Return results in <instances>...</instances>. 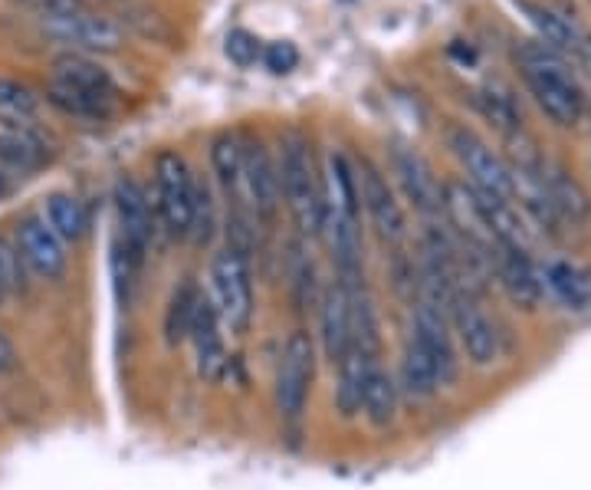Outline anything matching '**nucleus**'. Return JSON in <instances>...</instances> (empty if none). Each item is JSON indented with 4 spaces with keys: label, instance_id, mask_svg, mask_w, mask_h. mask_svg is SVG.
Wrapping results in <instances>:
<instances>
[{
    "label": "nucleus",
    "instance_id": "obj_27",
    "mask_svg": "<svg viewBox=\"0 0 591 490\" xmlns=\"http://www.w3.org/2000/svg\"><path fill=\"white\" fill-rule=\"evenodd\" d=\"M47 102L53 109H60L63 115H73V119H109L115 112V102L119 99H106V96H93V93H83V89H73V86H63V83H53L47 86Z\"/></svg>",
    "mask_w": 591,
    "mask_h": 490
},
{
    "label": "nucleus",
    "instance_id": "obj_35",
    "mask_svg": "<svg viewBox=\"0 0 591 490\" xmlns=\"http://www.w3.org/2000/svg\"><path fill=\"white\" fill-rule=\"evenodd\" d=\"M34 106H37V99H34V93L24 83H14V79L0 76V112L27 115V112H34Z\"/></svg>",
    "mask_w": 591,
    "mask_h": 490
},
{
    "label": "nucleus",
    "instance_id": "obj_2",
    "mask_svg": "<svg viewBox=\"0 0 591 490\" xmlns=\"http://www.w3.org/2000/svg\"><path fill=\"white\" fill-rule=\"evenodd\" d=\"M276 179L283 205L293 215V224L303 237H322V175L316 169V155L309 138L299 128L283 132Z\"/></svg>",
    "mask_w": 591,
    "mask_h": 490
},
{
    "label": "nucleus",
    "instance_id": "obj_24",
    "mask_svg": "<svg viewBox=\"0 0 591 490\" xmlns=\"http://www.w3.org/2000/svg\"><path fill=\"white\" fill-rule=\"evenodd\" d=\"M441 385L444 382H441V372L431 363V356L415 340H408V346L402 353V366H398V392H405L415 402H428L441 392Z\"/></svg>",
    "mask_w": 591,
    "mask_h": 490
},
{
    "label": "nucleus",
    "instance_id": "obj_19",
    "mask_svg": "<svg viewBox=\"0 0 591 490\" xmlns=\"http://www.w3.org/2000/svg\"><path fill=\"white\" fill-rule=\"evenodd\" d=\"M47 161H50V148L34 128L11 122V119L0 122V166H8L11 172H21V175H30L37 169H44Z\"/></svg>",
    "mask_w": 591,
    "mask_h": 490
},
{
    "label": "nucleus",
    "instance_id": "obj_36",
    "mask_svg": "<svg viewBox=\"0 0 591 490\" xmlns=\"http://www.w3.org/2000/svg\"><path fill=\"white\" fill-rule=\"evenodd\" d=\"M17 4H24L37 21H57L86 11V0H17Z\"/></svg>",
    "mask_w": 591,
    "mask_h": 490
},
{
    "label": "nucleus",
    "instance_id": "obj_12",
    "mask_svg": "<svg viewBox=\"0 0 591 490\" xmlns=\"http://www.w3.org/2000/svg\"><path fill=\"white\" fill-rule=\"evenodd\" d=\"M391 169L398 175L402 192L408 195V201L428 218V224H441L447 218V205H444V185L438 182L434 169L428 161L405 145L391 148Z\"/></svg>",
    "mask_w": 591,
    "mask_h": 490
},
{
    "label": "nucleus",
    "instance_id": "obj_8",
    "mask_svg": "<svg viewBox=\"0 0 591 490\" xmlns=\"http://www.w3.org/2000/svg\"><path fill=\"white\" fill-rule=\"evenodd\" d=\"M355 182H358V201L368 211L371 228L378 237L391 247H402L408 241V215L398 201V192L381 175V169L371 158H361L355 166Z\"/></svg>",
    "mask_w": 591,
    "mask_h": 490
},
{
    "label": "nucleus",
    "instance_id": "obj_29",
    "mask_svg": "<svg viewBox=\"0 0 591 490\" xmlns=\"http://www.w3.org/2000/svg\"><path fill=\"white\" fill-rule=\"evenodd\" d=\"M335 366H338V389H335L338 412H342L345 418H352V415L361 412V372H365V356L352 346Z\"/></svg>",
    "mask_w": 591,
    "mask_h": 490
},
{
    "label": "nucleus",
    "instance_id": "obj_11",
    "mask_svg": "<svg viewBox=\"0 0 591 490\" xmlns=\"http://www.w3.org/2000/svg\"><path fill=\"white\" fill-rule=\"evenodd\" d=\"M283 195H280V179L276 166L260 138L244 135V208L260 221L273 224L280 215Z\"/></svg>",
    "mask_w": 591,
    "mask_h": 490
},
{
    "label": "nucleus",
    "instance_id": "obj_6",
    "mask_svg": "<svg viewBox=\"0 0 591 490\" xmlns=\"http://www.w3.org/2000/svg\"><path fill=\"white\" fill-rule=\"evenodd\" d=\"M447 145H451L454 158L460 161V169L470 175V188H477L480 195H490V198L513 201L509 161L500 151H493L473 128L451 125L447 128Z\"/></svg>",
    "mask_w": 591,
    "mask_h": 490
},
{
    "label": "nucleus",
    "instance_id": "obj_28",
    "mask_svg": "<svg viewBox=\"0 0 591 490\" xmlns=\"http://www.w3.org/2000/svg\"><path fill=\"white\" fill-rule=\"evenodd\" d=\"M477 109H480L483 119H487L490 125H496L506 138L522 135V112H519L516 99H513L503 86L487 83V86L477 93Z\"/></svg>",
    "mask_w": 591,
    "mask_h": 490
},
{
    "label": "nucleus",
    "instance_id": "obj_33",
    "mask_svg": "<svg viewBox=\"0 0 591 490\" xmlns=\"http://www.w3.org/2000/svg\"><path fill=\"white\" fill-rule=\"evenodd\" d=\"M0 290H4L8 296L27 290V283H24V257L4 237H0Z\"/></svg>",
    "mask_w": 591,
    "mask_h": 490
},
{
    "label": "nucleus",
    "instance_id": "obj_40",
    "mask_svg": "<svg viewBox=\"0 0 591 490\" xmlns=\"http://www.w3.org/2000/svg\"><path fill=\"white\" fill-rule=\"evenodd\" d=\"M4 299H8V293H4V290H0V303H4Z\"/></svg>",
    "mask_w": 591,
    "mask_h": 490
},
{
    "label": "nucleus",
    "instance_id": "obj_13",
    "mask_svg": "<svg viewBox=\"0 0 591 490\" xmlns=\"http://www.w3.org/2000/svg\"><path fill=\"white\" fill-rule=\"evenodd\" d=\"M411 340L431 356V363L441 372V382H454L457 379V346H454V330H451V316L431 303V299H418L415 306V326H411Z\"/></svg>",
    "mask_w": 591,
    "mask_h": 490
},
{
    "label": "nucleus",
    "instance_id": "obj_3",
    "mask_svg": "<svg viewBox=\"0 0 591 490\" xmlns=\"http://www.w3.org/2000/svg\"><path fill=\"white\" fill-rule=\"evenodd\" d=\"M519 73L532 93V99L539 102V109L558 125V128H571L581 122L584 115V93L575 83L568 63L562 60V53H555L545 44H522L519 53Z\"/></svg>",
    "mask_w": 591,
    "mask_h": 490
},
{
    "label": "nucleus",
    "instance_id": "obj_7",
    "mask_svg": "<svg viewBox=\"0 0 591 490\" xmlns=\"http://www.w3.org/2000/svg\"><path fill=\"white\" fill-rule=\"evenodd\" d=\"M316 372V343L306 330L290 333L276 366V408L286 425H299L306 415L309 389Z\"/></svg>",
    "mask_w": 591,
    "mask_h": 490
},
{
    "label": "nucleus",
    "instance_id": "obj_38",
    "mask_svg": "<svg viewBox=\"0 0 591 490\" xmlns=\"http://www.w3.org/2000/svg\"><path fill=\"white\" fill-rule=\"evenodd\" d=\"M14 363H17V353H14L11 340H8L4 333H0V376L11 372V369H14Z\"/></svg>",
    "mask_w": 591,
    "mask_h": 490
},
{
    "label": "nucleus",
    "instance_id": "obj_22",
    "mask_svg": "<svg viewBox=\"0 0 591 490\" xmlns=\"http://www.w3.org/2000/svg\"><path fill=\"white\" fill-rule=\"evenodd\" d=\"M211 161H214V175H218L224 195L237 208V218H247V208H244V135H237V132L218 135L214 148H211Z\"/></svg>",
    "mask_w": 591,
    "mask_h": 490
},
{
    "label": "nucleus",
    "instance_id": "obj_39",
    "mask_svg": "<svg viewBox=\"0 0 591 490\" xmlns=\"http://www.w3.org/2000/svg\"><path fill=\"white\" fill-rule=\"evenodd\" d=\"M584 63H588V70H591V37H584V44H581V53H578Z\"/></svg>",
    "mask_w": 591,
    "mask_h": 490
},
{
    "label": "nucleus",
    "instance_id": "obj_30",
    "mask_svg": "<svg viewBox=\"0 0 591 490\" xmlns=\"http://www.w3.org/2000/svg\"><path fill=\"white\" fill-rule=\"evenodd\" d=\"M47 224L57 231L60 241H79L86 234V208L73 195H50L47 198Z\"/></svg>",
    "mask_w": 591,
    "mask_h": 490
},
{
    "label": "nucleus",
    "instance_id": "obj_1",
    "mask_svg": "<svg viewBox=\"0 0 591 490\" xmlns=\"http://www.w3.org/2000/svg\"><path fill=\"white\" fill-rule=\"evenodd\" d=\"M322 237L332 247L345 286H361V201L355 166L342 151H329L322 169Z\"/></svg>",
    "mask_w": 591,
    "mask_h": 490
},
{
    "label": "nucleus",
    "instance_id": "obj_15",
    "mask_svg": "<svg viewBox=\"0 0 591 490\" xmlns=\"http://www.w3.org/2000/svg\"><path fill=\"white\" fill-rule=\"evenodd\" d=\"M187 340L194 346L197 376L208 379V382H218L227 372V353H224V336H221V316L205 293H201V299H197Z\"/></svg>",
    "mask_w": 591,
    "mask_h": 490
},
{
    "label": "nucleus",
    "instance_id": "obj_5",
    "mask_svg": "<svg viewBox=\"0 0 591 490\" xmlns=\"http://www.w3.org/2000/svg\"><path fill=\"white\" fill-rule=\"evenodd\" d=\"M112 208H115V247H112L115 257L112 260H122L128 270H135L155 237V215H151L148 195L135 179L122 175L112 188Z\"/></svg>",
    "mask_w": 591,
    "mask_h": 490
},
{
    "label": "nucleus",
    "instance_id": "obj_17",
    "mask_svg": "<svg viewBox=\"0 0 591 490\" xmlns=\"http://www.w3.org/2000/svg\"><path fill=\"white\" fill-rule=\"evenodd\" d=\"M493 277L496 283L506 290V296L519 306V309H539L545 290H542V277L539 267L529 260V250H513V247H496L493 257Z\"/></svg>",
    "mask_w": 591,
    "mask_h": 490
},
{
    "label": "nucleus",
    "instance_id": "obj_9",
    "mask_svg": "<svg viewBox=\"0 0 591 490\" xmlns=\"http://www.w3.org/2000/svg\"><path fill=\"white\" fill-rule=\"evenodd\" d=\"M155 211L161 218V224L174 234V237H187L190 234V221H194V179L184 166V158L177 151H161L155 158Z\"/></svg>",
    "mask_w": 591,
    "mask_h": 490
},
{
    "label": "nucleus",
    "instance_id": "obj_32",
    "mask_svg": "<svg viewBox=\"0 0 591 490\" xmlns=\"http://www.w3.org/2000/svg\"><path fill=\"white\" fill-rule=\"evenodd\" d=\"M290 283H293L299 303H312V299H316V267H312V257L306 254L303 244H293V254H290Z\"/></svg>",
    "mask_w": 591,
    "mask_h": 490
},
{
    "label": "nucleus",
    "instance_id": "obj_16",
    "mask_svg": "<svg viewBox=\"0 0 591 490\" xmlns=\"http://www.w3.org/2000/svg\"><path fill=\"white\" fill-rule=\"evenodd\" d=\"M17 250L24 257V264L44 277V280H60L66 273V247L57 237V231L47 224V218H24L21 231H17Z\"/></svg>",
    "mask_w": 591,
    "mask_h": 490
},
{
    "label": "nucleus",
    "instance_id": "obj_25",
    "mask_svg": "<svg viewBox=\"0 0 591 490\" xmlns=\"http://www.w3.org/2000/svg\"><path fill=\"white\" fill-rule=\"evenodd\" d=\"M542 188H545V198L555 208L558 221H584L591 215V201H588L584 188L558 166H549V161L542 166Z\"/></svg>",
    "mask_w": 591,
    "mask_h": 490
},
{
    "label": "nucleus",
    "instance_id": "obj_21",
    "mask_svg": "<svg viewBox=\"0 0 591 490\" xmlns=\"http://www.w3.org/2000/svg\"><path fill=\"white\" fill-rule=\"evenodd\" d=\"M361 415L374 428H387L398 415V385L378 359H365L361 372Z\"/></svg>",
    "mask_w": 591,
    "mask_h": 490
},
{
    "label": "nucleus",
    "instance_id": "obj_14",
    "mask_svg": "<svg viewBox=\"0 0 591 490\" xmlns=\"http://www.w3.org/2000/svg\"><path fill=\"white\" fill-rule=\"evenodd\" d=\"M447 316H451V330L460 340L464 356L473 366L487 369V366H493L500 359V330H496V322L477 306L473 296H460L447 309Z\"/></svg>",
    "mask_w": 591,
    "mask_h": 490
},
{
    "label": "nucleus",
    "instance_id": "obj_10",
    "mask_svg": "<svg viewBox=\"0 0 591 490\" xmlns=\"http://www.w3.org/2000/svg\"><path fill=\"white\" fill-rule=\"evenodd\" d=\"M44 37L57 40L60 47H66V53H115L125 47V30L102 14H93L89 8L70 17H57V21H40Z\"/></svg>",
    "mask_w": 591,
    "mask_h": 490
},
{
    "label": "nucleus",
    "instance_id": "obj_18",
    "mask_svg": "<svg viewBox=\"0 0 591 490\" xmlns=\"http://www.w3.org/2000/svg\"><path fill=\"white\" fill-rule=\"evenodd\" d=\"M319 326H322V353L325 359L338 363L352 350V286L332 280L319 296Z\"/></svg>",
    "mask_w": 591,
    "mask_h": 490
},
{
    "label": "nucleus",
    "instance_id": "obj_23",
    "mask_svg": "<svg viewBox=\"0 0 591 490\" xmlns=\"http://www.w3.org/2000/svg\"><path fill=\"white\" fill-rule=\"evenodd\" d=\"M53 83L93 93V96H106V99H119V89L109 76V70L102 63H96L86 53H63L53 60Z\"/></svg>",
    "mask_w": 591,
    "mask_h": 490
},
{
    "label": "nucleus",
    "instance_id": "obj_31",
    "mask_svg": "<svg viewBox=\"0 0 591 490\" xmlns=\"http://www.w3.org/2000/svg\"><path fill=\"white\" fill-rule=\"evenodd\" d=\"M197 299H201V290H197L190 280L174 290V296H171V303H168V313H164V336H168V343L187 340V330H190Z\"/></svg>",
    "mask_w": 591,
    "mask_h": 490
},
{
    "label": "nucleus",
    "instance_id": "obj_26",
    "mask_svg": "<svg viewBox=\"0 0 591 490\" xmlns=\"http://www.w3.org/2000/svg\"><path fill=\"white\" fill-rule=\"evenodd\" d=\"M519 8L526 11L529 24L539 30V37L545 40V47H552L555 53H581V44H584V34L568 21V17H558L555 11L549 8H539V4H529V0H519Z\"/></svg>",
    "mask_w": 591,
    "mask_h": 490
},
{
    "label": "nucleus",
    "instance_id": "obj_37",
    "mask_svg": "<svg viewBox=\"0 0 591 490\" xmlns=\"http://www.w3.org/2000/svg\"><path fill=\"white\" fill-rule=\"evenodd\" d=\"M263 63H267L270 73L286 76V73H293V70L299 66V50H296V44H290V40L270 44V47H263Z\"/></svg>",
    "mask_w": 591,
    "mask_h": 490
},
{
    "label": "nucleus",
    "instance_id": "obj_4",
    "mask_svg": "<svg viewBox=\"0 0 591 490\" xmlns=\"http://www.w3.org/2000/svg\"><path fill=\"white\" fill-rule=\"evenodd\" d=\"M211 286H214L211 303L221 316V326H227L234 336H244L254 322V283L247 257L234 247L218 250L211 264Z\"/></svg>",
    "mask_w": 591,
    "mask_h": 490
},
{
    "label": "nucleus",
    "instance_id": "obj_20",
    "mask_svg": "<svg viewBox=\"0 0 591 490\" xmlns=\"http://www.w3.org/2000/svg\"><path fill=\"white\" fill-rule=\"evenodd\" d=\"M539 277H542V290L552 293V299H558L565 309L571 313L591 309V273L581 270L578 264L552 257L539 267Z\"/></svg>",
    "mask_w": 591,
    "mask_h": 490
},
{
    "label": "nucleus",
    "instance_id": "obj_34",
    "mask_svg": "<svg viewBox=\"0 0 591 490\" xmlns=\"http://www.w3.org/2000/svg\"><path fill=\"white\" fill-rule=\"evenodd\" d=\"M224 53L231 63H237L241 70L254 66L257 60H263V44L250 34V30H231L224 40Z\"/></svg>",
    "mask_w": 591,
    "mask_h": 490
}]
</instances>
